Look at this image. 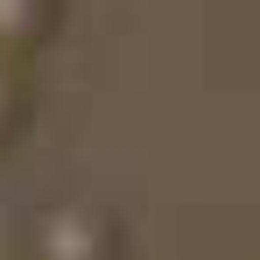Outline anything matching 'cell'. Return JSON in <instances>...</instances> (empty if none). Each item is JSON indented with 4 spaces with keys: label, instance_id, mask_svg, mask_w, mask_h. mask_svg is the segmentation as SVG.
Instances as JSON below:
<instances>
[{
    "label": "cell",
    "instance_id": "obj_3",
    "mask_svg": "<svg viewBox=\"0 0 260 260\" xmlns=\"http://www.w3.org/2000/svg\"><path fill=\"white\" fill-rule=\"evenodd\" d=\"M21 120H28V85H21V63H14V56H0V148L21 134Z\"/></svg>",
    "mask_w": 260,
    "mask_h": 260
},
{
    "label": "cell",
    "instance_id": "obj_2",
    "mask_svg": "<svg viewBox=\"0 0 260 260\" xmlns=\"http://www.w3.org/2000/svg\"><path fill=\"white\" fill-rule=\"evenodd\" d=\"M56 28V0H0V56H28V49L49 43Z\"/></svg>",
    "mask_w": 260,
    "mask_h": 260
},
{
    "label": "cell",
    "instance_id": "obj_1",
    "mask_svg": "<svg viewBox=\"0 0 260 260\" xmlns=\"http://www.w3.org/2000/svg\"><path fill=\"white\" fill-rule=\"evenodd\" d=\"M21 260H120V218L91 197H49L21 225Z\"/></svg>",
    "mask_w": 260,
    "mask_h": 260
}]
</instances>
